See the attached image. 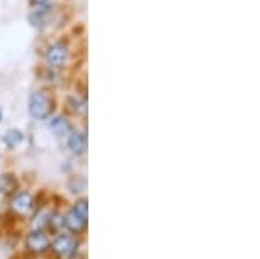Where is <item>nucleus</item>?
<instances>
[{
  "label": "nucleus",
  "instance_id": "obj_11",
  "mask_svg": "<svg viewBox=\"0 0 260 259\" xmlns=\"http://www.w3.org/2000/svg\"><path fill=\"white\" fill-rule=\"evenodd\" d=\"M68 104L71 106V110H73L75 113H78V115L87 113V103H85V99L80 98V96H70Z\"/></svg>",
  "mask_w": 260,
  "mask_h": 259
},
{
  "label": "nucleus",
  "instance_id": "obj_7",
  "mask_svg": "<svg viewBox=\"0 0 260 259\" xmlns=\"http://www.w3.org/2000/svg\"><path fill=\"white\" fill-rule=\"evenodd\" d=\"M68 148L73 155H83L87 152V134L83 131H71L68 134Z\"/></svg>",
  "mask_w": 260,
  "mask_h": 259
},
{
  "label": "nucleus",
  "instance_id": "obj_13",
  "mask_svg": "<svg viewBox=\"0 0 260 259\" xmlns=\"http://www.w3.org/2000/svg\"><path fill=\"white\" fill-rule=\"evenodd\" d=\"M50 0H31V4H35V6H45V4H49Z\"/></svg>",
  "mask_w": 260,
  "mask_h": 259
},
{
  "label": "nucleus",
  "instance_id": "obj_14",
  "mask_svg": "<svg viewBox=\"0 0 260 259\" xmlns=\"http://www.w3.org/2000/svg\"><path fill=\"white\" fill-rule=\"evenodd\" d=\"M0 120H2V110H0Z\"/></svg>",
  "mask_w": 260,
  "mask_h": 259
},
{
  "label": "nucleus",
  "instance_id": "obj_3",
  "mask_svg": "<svg viewBox=\"0 0 260 259\" xmlns=\"http://www.w3.org/2000/svg\"><path fill=\"white\" fill-rule=\"evenodd\" d=\"M68 56H70V51H68V47H66V44H62V42H56V44H52L47 49V52H45L47 65L54 66V68L64 65V63L68 61Z\"/></svg>",
  "mask_w": 260,
  "mask_h": 259
},
{
  "label": "nucleus",
  "instance_id": "obj_1",
  "mask_svg": "<svg viewBox=\"0 0 260 259\" xmlns=\"http://www.w3.org/2000/svg\"><path fill=\"white\" fill-rule=\"evenodd\" d=\"M28 110H30V115L33 119L45 120L50 115L52 103H50L47 94H44L42 91H35V93L30 94V99H28Z\"/></svg>",
  "mask_w": 260,
  "mask_h": 259
},
{
  "label": "nucleus",
  "instance_id": "obj_10",
  "mask_svg": "<svg viewBox=\"0 0 260 259\" xmlns=\"http://www.w3.org/2000/svg\"><path fill=\"white\" fill-rule=\"evenodd\" d=\"M4 141H6V145L9 146V148H16V146H19L24 141V134L21 131H18V129H11V131L4 136Z\"/></svg>",
  "mask_w": 260,
  "mask_h": 259
},
{
  "label": "nucleus",
  "instance_id": "obj_4",
  "mask_svg": "<svg viewBox=\"0 0 260 259\" xmlns=\"http://www.w3.org/2000/svg\"><path fill=\"white\" fill-rule=\"evenodd\" d=\"M50 247H52V250L57 254V256L68 257V256H73L78 245H77V240H75L73 237H70V235H59L56 240L52 242V244H50Z\"/></svg>",
  "mask_w": 260,
  "mask_h": 259
},
{
  "label": "nucleus",
  "instance_id": "obj_8",
  "mask_svg": "<svg viewBox=\"0 0 260 259\" xmlns=\"http://www.w3.org/2000/svg\"><path fill=\"white\" fill-rule=\"evenodd\" d=\"M50 129H52V132L56 136H68L70 132H71L70 122L64 119V117H61V115L54 117V119L50 120Z\"/></svg>",
  "mask_w": 260,
  "mask_h": 259
},
{
  "label": "nucleus",
  "instance_id": "obj_2",
  "mask_svg": "<svg viewBox=\"0 0 260 259\" xmlns=\"http://www.w3.org/2000/svg\"><path fill=\"white\" fill-rule=\"evenodd\" d=\"M24 245H26V249L30 250V252H33V254H40V252H45V250L49 249L50 242H49L47 233H45L44 229L35 228V229H31V232L26 235Z\"/></svg>",
  "mask_w": 260,
  "mask_h": 259
},
{
  "label": "nucleus",
  "instance_id": "obj_12",
  "mask_svg": "<svg viewBox=\"0 0 260 259\" xmlns=\"http://www.w3.org/2000/svg\"><path fill=\"white\" fill-rule=\"evenodd\" d=\"M73 209L78 212V214H82L83 218H89V204H87L85 198L77 200V202H75V206H73Z\"/></svg>",
  "mask_w": 260,
  "mask_h": 259
},
{
  "label": "nucleus",
  "instance_id": "obj_6",
  "mask_svg": "<svg viewBox=\"0 0 260 259\" xmlns=\"http://www.w3.org/2000/svg\"><path fill=\"white\" fill-rule=\"evenodd\" d=\"M62 224H64V226L68 228L70 232L82 233L83 229L87 228V218H83L82 214H78V212L75 211L73 207H71L70 211L64 214V218H62Z\"/></svg>",
  "mask_w": 260,
  "mask_h": 259
},
{
  "label": "nucleus",
  "instance_id": "obj_9",
  "mask_svg": "<svg viewBox=\"0 0 260 259\" xmlns=\"http://www.w3.org/2000/svg\"><path fill=\"white\" fill-rule=\"evenodd\" d=\"M16 188H18V179L14 178V174H2L0 176V193H12Z\"/></svg>",
  "mask_w": 260,
  "mask_h": 259
},
{
  "label": "nucleus",
  "instance_id": "obj_5",
  "mask_svg": "<svg viewBox=\"0 0 260 259\" xmlns=\"http://www.w3.org/2000/svg\"><path fill=\"white\" fill-rule=\"evenodd\" d=\"M11 207L16 214H28L33 209V195L30 191H18L11 200Z\"/></svg>",
  "mask_w": 260,
  "mask_h": 259
}]
</instances>
